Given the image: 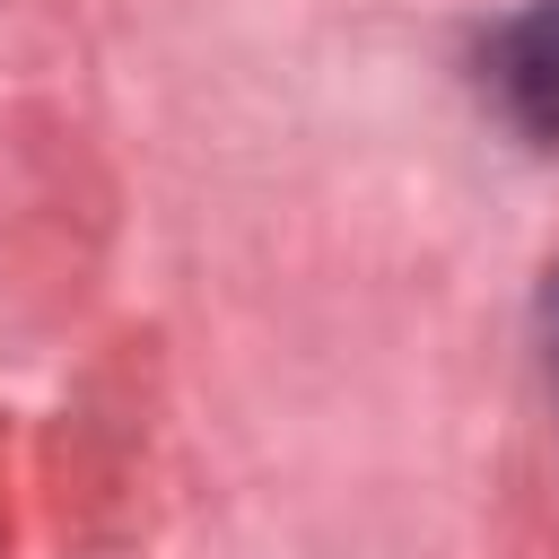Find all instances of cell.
Masks as SVG:
<instances>
[{
  "label": "cell",
  "mask_w": 559,
  "mask_h": 559,
  "mask_svg": "<svg viewBox=\"0 0 559 559\" xmlns=\"http://www.w3.org/2000/svg\"><path fill=\"white\" fill-rule=\"evenodd\" d=\"M480 96L498 105V122L533 148H559V0L515 9L489 44H480Z\"/></svg>",
  "instance_id": "cell-1"
},
{
  "label": "cell",
  "mask_w": 559,
  "mask_h": 559,
  "mask_svg": "<svg viewBox=\"0 0 559 559\" xmlns=\"http://www.w3.org/2000/svg\"><path fill=\"white\" fill-rule=\"evenodd\" d=\"M550 341H559V288H550Z\"/></svg>",
  "instance_id": "cell-2"
}]
</instances>
